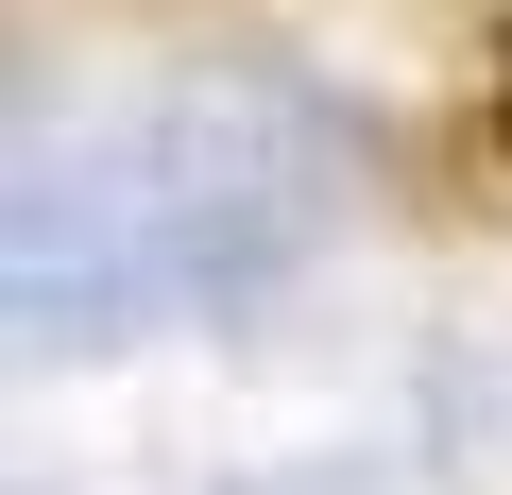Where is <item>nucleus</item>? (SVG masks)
Returning <instances> with one entry per match:
<instances>
[{
  "label": "nucleus",
  "mask_w": 512,
  "mask_h": 495,
  "mask_svg": "<svg viewBox=\"0 0 512 495\" xmlns=\"http://www.w3.org/2000/svg\"><path fill=\"white\" fill-rule=\"evenodd\" d=\"M495 137H512V35H495Z\"/></svg>",
  "instance_id": "nucleus-1"
}]
</instances>
